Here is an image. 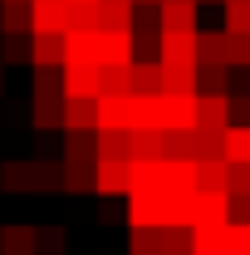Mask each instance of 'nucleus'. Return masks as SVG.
Returning a JSON list of instances; mask_svg holds the SVG:
<instances>
[{"mask_svg": "<svg viewBox=\"0 0 250 255\" xmlns=\"http://www.w3.org/2000/svg\"><path fill=\"white\" fill-rule=\"evenodd\" d=\"M196 98L201 94H157V128L162 132L196 128Z\"/></svg>", "mask_w": 250, "mask_h": 255, "instance_id": "1", "label": "nucleus"}, {"mask_svg": "<svg viewBox=\"0 0 250 255\" xmlns=\"http://www.w3.org/2000/svg\"><path fill=\"white\" fill-rule=\"evenodd\" d=\"M231 221V191L226 187H196L191 191V226Z\"/></svg>", "mask_w": 250, "mask_h": 255, "instance_id": "2", "label": "nucleus"}, {"mask_svg": "<svg viewBox=\"0 0 250 255\" xmlns=\"http://www.w3.org/2000/svg\"><path fill=\"white\" fill-rule=\"evenodd\" d=\"M98 196H127L132 191V157H98V182H94Z\"/></svg>", "mask_w": 250, "mask_h": 255, "instance_id": "3", "label": "nucleus"}, {"mask_svg": "<svg viewBox=\"0 0 250 255\" xmlns=\"http://www.w3.org/2000/svg\"><path fill=\"white\" fill-rule=\"evenodd\" d=\"M196 34H201V30H162L157 59H162V64H201V59H196Z\"/></svg>", "mask_w": 250, "mask_h": 255, "instance_id": "4", "label": "nucleus"}, {"mask_svg": "<svg viewBox=\"0 0 250 255\" xmlns=\"http://www.w3.org/2000/svg\"><path fill=\"white\" fill-rule=\"evenodd\" d=\"M132 59H137L132 30H98V64H132Z\"/></svg>", "mask_w": 250, "mask_h": 255, "instance_id": "5", "label": "nucleus"}, {"mask_svg": "<svg viewBox=\"0 0 250 255\" xmlns=\"http://www.w3.org/2000/svg\"><path fill=\"white\" fill-rule=\"evenodd\" d=\"M34 34H69V0H30Z\"/></svg>", "mask_w": 250, "mask_h": 255, "instance_id": "6", "label": "nucleus"}, {"mask_svg": "<svg viewBox=\"0 0 250 255\" xmlns=\"http://www.w3.org/2000/svg\"><path fill=\"white\" fill-rule=\"evenodd\" d=\"M98 128H127L132 132V94H98Z\"/></svg>", "mask_w": 250, "mask_h": 255, "instance_id": "7", "label": "nucleus"}, {"mask_svg": "<svg viewBox=\"0 0 250 255\" xmlns=\"http://www.w3.org/2000/svg\"><path fill=\"white\" fill-rule=\"evenodd\" d=\"M127 157H132V162H157V157H167V132H162V128H132Z\"/></svg>", "mask_w": 250, "mask_h": 255, "instance_id": "8", "label": "nucleus"}, {"mask_svg": "<svg viewBox=\"0 0 250 255\" xmlns=\"http://www.w3.org/2000/svg\"><path fill=\"white\" fill-rule=\"evenodd\" d=\"M64 98H98V64H64Z\"/></svg>", "mask_w": 250, "mask_h": 255, "instance_id": "9", "label": "nucleus"}, {"mask_svg": "<svg viewBox=\"0 0 250 255\" xmlns=\"http://www.w3.org/2000/svg\"><path fill=\"white\" fill-rule=\"evenodd\" d=\"M98 128V98H64V132H94Z\"/></svg>", "mask_w": 250, "mask_h": 255, "instance_id": "10", "label": "nucleus"}, {"mask_svg": "<svg viewBox=\"0 0 250 255\" xmlns=\"http://www.w3.org/2000/svg\"><path fill=\"white\" fill-rule=\"evenodd\" d=\"M0 255H39V231L34 226H0Z\"/></svg>", "mask_w": 250, "mask_h": 255, "instance_id": "11", "label": "nucleus"}, {"mask_svg": "<svg viewBox=\"0 0 250 255\" xmlns=\"http://www.w3.org/2000/svg\"><path fill=\"white\" fill-rule=\"evenodd\" d=\"M196 10H201V0H162L157 20H162V30H196Z\"/></svg>", "mask_w": 250, "mask_h": 255, "instance_id": "12", "label": "nucleus"}, {"mask_svg": "<svg viewBox=\"0 0 250 255\" xmlns=\"http://www.w3.org/2000/svg\"><path fill=\"white\" fill-rule=\"evenodd\" d=\"M64 64H98V30H69L64 34Z\"/></svg>", "mask_w": 250, "mask_h": 255, "instance_id": "13", "label": "nucleus"}, {"mask_svg": "<svg viewBox=\"0 0 250 255\" xmlns=\"http://www.w3.org/2000/svg\"><path fill=\"white\" fill-rule=\"evenodd\" d=\"M0 34H34L30 0H0Z\"/></svg>", "mask_w": 250, "mask_h": 255, "instance_id": "14", "label": "nucleus"}, {"mask_svg": "<svg viewBox=\"0 0 250 255\" xmlns=\"http://www.w3.org/2000/svg\"><path fill=\"white\" fill-rule=\"evenodd\" d=\"M196 128H231V98L226 94H201L196 98Z\"/></svg>", "mask_w": 250, "mask_h": 255, "instance_id": "15", "label": "nucleus"}, {"mask_svg": "<svg viewBox=\"0 0 250 255\" xmlns=\"http://www.w3.org/2000/svg\"><path fill=\"white\" fill-rule=\"evenodd\" d=\"M30 123L39 128V132H49V128H64V94H34Z\"/></svg>", "mask_w": 250, "mask_h": 255, "instance_id": "16", "label": "nucleus"}, {"mask_svg": "<svg viewBox=\"0 0 250 255\" xmlns=\"http://www.w3.org/2000/svg\"><path fill=\"white\" fill-rule=\"evenodd\" d=\"M137 5L132 0H98V30H132Z\"/></svg>", "mask_w": 250, "mask_h": 255, "instance_id": "17", "label": "nucleus"}, {"mask_svg": "<svg viewBox=\"0 0 250 255\" xmlns=\"http://www.w3.org/2000/svg\"><path fill=\"white\" fill-rule=\"evenodd\" d=\"M191 255H226V221L191 226Z\"/></svg>", "mask_w": 250, "mask_h": 255, "instance_id": "18", "label": "nucleus"}, {"mask_svg": "<svg viewBox=\"0 0 250 255\" xmlns=\"http://www.w3.org/2000/svg\"><path fill=\"white\" fill-rule=\"evenodd\" d=\"M196 59H201V64H231V34H226V30L196 34Z\"/></svg>", "mask_w": 250, "mask_h": 255, "instance_id": "19", "label": "nucleus"}, {"mask_svg": "<svg viewBox=\"0 0 250 255\" xmlns=\"http://www.w3.org/2000/svg\"><path fill=\"white\" fill-rule=\"evenodd\" d=\"M98 94H132V64H98Z\"/></svg>", "mask_w": 250, "mask_h": 255, "instance_id": "20", "label": "nucleus"}, {"mask_svg": "<svg viewBox=\"0 0 250 255\" xmlns=\"http://www.w3.org/2000/svg\"><path fill=\"white\" fill-rule=\"evenodd\" d=\"M34 64H64V34H30V69Z\"/></svg>", "mask_w": 250, "mask_h": 255, "instance_id": "21", "label": "nucleus"}, {"mask_svg": "<svg viewBox=\"0 0 250 255\" xmlns=\"http://www.w3.org/2000/svg\"><path fill=\"white\" fill-rule=\"evenodd\" d=\"M94 182H98V162H64V191L84 196V191H94Z\"/></svg>", "mask_w": 250, "mask_h": 255, "instance_id": "22", "label": "nucleus"}, {"mask_svg": "<svg viewBox=\"0 0 250 255\" xmlns=\"http://www.w3.org/2000/svg\"><path fill=\"white\" fill-rule=\"evenodd\" d=\"M132 94H162V59H132Z\"/></svg>", "mask_w": 250, "mask_h": 255, "instance_id": "23", "label": "nucleus"}, {"mask_svg": "<svg viewBox=\"0 0 250 255\" xmlns=\"http://www.w3.org/2000/svg\"><path fill=\"white\" fill-rule=\"evenodd\" d=\"M64 162H98V128L94 132H69L64 137Z\"/></svg>", "mask_w": 250, "mask_h": 255, "instance_id": "24", "label": "nucleus"}, {"mask_svg": "<svg viewBox=\"0 0 250 255\" xmlns=\"http://www.w3.org/2000/svg\"><path fill=\"white\" fill-rule=\"evenodd\" d=\"M231 182V162L226 157H201L196 162V187H226Z\"/></svg>", "mask_w": 250, "mask_h": 255, "instance_id": "25", "label": "nucleus"}, {"mask_svg": "<svg viewBox=\"0 0 250 255\" xmlns=\"http://www.w3.org/2000/svg\"><path fill=\"white\" fill-rule=\"evenodd\" d=\"M226 162H250V123L226 128Z\"/></svg>", "mask_w": 250, "mask_h": 255, "instance_id": "26", "label": "nucleus"}, {"mask_svg": "<svg viewBox=\"0 0 250 255\" xmlns=\"http://www.w3.org/2000/svg\"><path fill=\"white\" fill-rule=\"evenodd\" d=\"M0 64H30V34H0Z\"/></svg>", "mask_w": 250, "mask_h": 255, "instance_id": "27", "label": "nucleus"}, {"mask_svg": "<svg viewBox=\"0 0 250 255\" xmlns=\"http://www.w3.org/2000/svg\"><path fill=\"white\" fill-rule=\"evenodd\" d=\"M162 255H191V226H162Z\"/></svg>", "mask_w": 250, "mask_h": 255, "instance_id": "28", "label": "nucleus"}, {"mask_svg": "<svg viewBox=\"0 0 250 255\" xmlns=\"http://www.w3.org/2000/svg\"><path fill=\"white\" fill-rule=\"evenodd\" d=\"M226 34H250V0H226Z\"/></svg>", "mask_w": 250, "mask_h": 255, "instance_id": "29", "label": "nucleus"}, {"mask_svg": "<svg viewBox=\"0 0 250 255\" xmlns=\"http://www.w3.org/2000/svg\"><path fill=\"white\" fill-rule=\"evenodd\" d=\"M34 231H39V255H69L64 226H34Z\"/></svg>", "mask_w": 250, "mask_h": 255, "instance_id": "30", "label": "nucleus"}, {"mask_svg": "<svg viewBox=\"0 0 250 255\" xmlns=\"http://www.w3.org/2000/svg\"><path fill=\"white\" fill-rule=\"evenodd\" d=\"M226 255H250V221H226Z\"/></svg>", "mask_w": 250, "mask_h": 255, "instance_id": "31", "label": "nucleus"}, {"mask_svg": "<svg viewBox=\"0 0 250 255\" xmlns=\"http://www.w3.org/2000/svg\"><path fill=\"white\" fill-rule=\"evenodd\" d=\"M226 69L231 64H201V94H226Z\"/></svg>", "mask_w": 250, "mask_h": 255, "instance_id": "32", "label": "nucleus"}, {"mask_svg": "<svg viewBox=\"0 0 250 255\" xmlns=\"http://www.w3.org/2000/svg\"><path fill=\"white\" fill-rule=\"evenodd\" d=\"M231 69H250V34H231Z\"/></svg>", "mask_w": 250, "mask_h": 255, "instance_id": "33", "label": "nucleus"}, {"mask_svg": "<svg viewBox=\"0 0 250 255\" xmlns=\"http://www.w3.org/2000/svg\"><path fill=\"white\" fill-rule=\"evenodd\" d=\"M226 191H250V162H231V182Z\"/></svg>", "mask_w": 250, "mask_h": 255, "instance_id": "34", "label": "nucleus"}, {"mask_svg": "<svg viewBox=\"0 0 250 255\" xmlns=\"http://www.w3.org/2000/svg\"><path fill=\"white\" fill-rule=\"evenodd\" d=\"M231 221H250V191H231Z\"/></svg>", "mask_w": 250, "mask_h": 255, "instance_id": "35", "label": "nucleus"}, {"mask_svg": "<svg viewBox=\"0 0 250 255\" xmlns=\"http://www.w3.org/2000/svg\"><path fill=\"white\" fill-rule=\"evenodd\" d=\"M0 94H5V64H0Z\"/></svg>", "mask_w": 250, "mask_h": 255, "instance_id": "36", "label": "nucleus"}, {"mask_svg": "<svg viewBox=\"0 0 250 255\" xmlns=\"http://www.w3.org/2000/svg\"><path fill=\"white\" fill-rule=\"evenodd\" d=\"M132 5H162V0H132Z\"/></svg>", "mask_w": 250, "mask_h": 255, "instance_id": "37", "label": "nucleus"}, {"mask_svg": "<svg viewBox=\"0 0 250 255\" xmlns=\"http://www.w3.org/2000/svg\"><path fill=\"white\" fill-rule=\"evenodd\" d=\"M201 5H211V0H201ZM221 5H226V0H221Z\"/></svg>", "mask_w": 250, "mask_h": 255, "instance_id": "38", "label": "nucleus"}]
</instances>
